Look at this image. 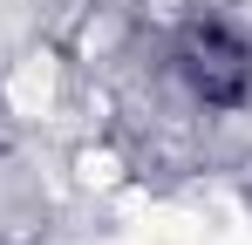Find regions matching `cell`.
Instances as JSON below:
<instances>
[{
  "label": "cell",
  "mask_w": 252,
  "mask_h": 245,
  "mask_svg": "<svg viewBox=\"0 0 252 245\" xmlns=\"http://www.w3.org/2000/svg\"><path fill=\"white\" fill-rule=\"evenodd\" d=\"M177 75L205 109H246L252 95V48L218 21H198L177 34Z\"/></svg>",
  "instance_id": "1"
}]
</instances>
